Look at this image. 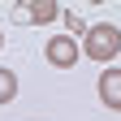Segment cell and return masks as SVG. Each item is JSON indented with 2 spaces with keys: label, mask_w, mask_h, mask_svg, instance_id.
<instances>
[{
  "label": "cell",
  "mask_w": 121,
  "mask_h": 121,
  "mask_svg": "<svg viewBox=\"0 0 121 121\" xmlns=\"http://www.w3.org/2000/svg\"><path fill=\"white\" fill-rule=\"evenodd\" d=\"M65 26H69V39H73V35H82V39L91 35V26H86V22L78 17V13H69V9H65Z\"/></svg>",
  "instance_id": "obj_6"
},
{
  "label": "cell",
  "mask_w": 121,
  "mask_h": 121,
  "mask_svg": "<svg viewBox=\"0 0 121 121\" xmlns=\"http://www.w3.org/2000/svg\"><path fill=\"white\" fill-rule=\"evenodd\" d=\"M0 43H4V35H0Z\"/></svg>",
  "instance_id": "obj_7"
},
{
  "label": "cell",
  "mask_w": 121,
  "mask_h": 121,
  "mask_svg": "<svg viewBox=\"0 0 121 121\" xmlns=\"http://www.w3.org/2000/svg\"><path fill=\"white\" fill-rule=\"evenodd\" d=\"M13 95H17V73H13V69H0V104H9Z\"/></svg>",
  "instance_id": "obj_5"
},
{
  "label": "cell",
  "mask_w": 121,
  "mask_h": 121,
  "mask_svg": "<svg viewBox=\"0 0 121 121\" xmlns=\"http://www.w3.org/2000/svg\"><path fill=\"white\" fill-rule=\"evenodd\" d=\"M95 91H99V104H104V108L121 112V69H104Z\"/></svg>",
  "instance_id": "obj_4"
},
{
  "label": "cell",
  "mask_w": 121,
  "mask_h": 121,
  "mask_svg": "<svg viewBox=\"0 0 121 121\" xmlns=\"http://www.w3.org/2000/svg\"><path fill=\"white\" fill-rule=\"evenodd\" d=\"M17 13H22L30 26H43V22H56V17H65V9H60L56 0H30V4H17Z\"/></svg>",
  "instance_id": "obj_3"
},
{
  "label": "cell",
  "mask_w": 121,
  "mask_h": 121,
  "mask_svg": "<svg viewBox=\"0 0 121 121\" xmlns=\"http://www.w3.org/2000/svg\"><path fill=\"white\" fill-rule=\"evenodd\" d=\"M48 60L56 69H73L78 65V39H69V35H56V39H48Z\"/></svg>",
  "instance_id": "obj_2"
},
{
  "label": "cell",
  "mask_w": 121,
  "mask_h": 121,
  "mask_svg": "<svg viewBox=\"0 0 121 121\" xmlns=\"http://www.w3.org/2000/svg\"><path fill=\"white\" fill-rule=\"evenodd\" d=\"M82 52H86L91 60H112V56H121V26L95 22V26H91V35L82 39Z\"/></svg>",
  "instance_id": "obj_1"
}]
</instances>
